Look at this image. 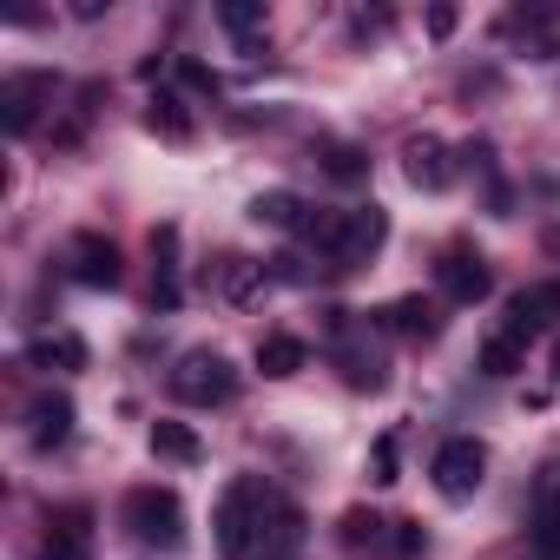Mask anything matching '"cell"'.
I'll return each mask as SVG.
<instances>
[{"mask_svg":"<svg viewBox=\"0 0 560 560\" xmlns=\"http://www.w3.org/2000/svg\"><path fill=\"white\" fill-rule=\"evenodd\" d=\"M521 370V343L514 337H488L481 343V376H514Z\"/></svg>","mask_w":560,"mask_h":560,"instance_id":"603a6c76","label":"cell"},{"mask_svg":"<svg viewBox=\"0 0 560 560\" xmlns=\"http://www.w3.org/2000/svg\"><path fill=\"white\" fill-rule=\"evenodd\" d=\"M126 527H132L139 547L172 553V547L185 540V501H178L172 488H132V494H126Z\"/></svg>","mask_w":560,"mask_h":560,"instance_id":"7a4b0ae2","label":"cell"},{"mask_svg":"<svg viewBox=\"0 0 560 560\" xmlns=\"http://www.w3.org/2000/svg\"><path fill=\"white\" fill-rule=\"evenodd\" d=\"M534 547L547 560H560V462H547L540 488H534Z\"/></svg>","mask_w":560,"mask_h":560,"instance_id":"4fadbf2b","label":"cell"},{"mask_svg":"<svg viewBox=\"0 0 560 560\" xmlns=\"http://www.w3.org/2000/svg\"><path fill=\"white\" fill-rule=\"evenodd\" d=\"M429 34L448 40V34H455V8H429Z\"/></svg>","mask_w":560,"mask_h":560,"instance_id":"83f0119b","label":"cell"},{"mask_svg":"<svg viewBox=\"0 0 560 560\" xmlns=\"http://www.w3.org/2000/svg\"><path fill=\"white\" fill-rule=\"evenodd\" d=\"M270 277H284V284H304V257H270Z\"/></svg>","mask_w":560,"mask_h":560,"instance_id":"4316f807","label":"cell"},{"mask_svg":"<svg viewBox=\"0 0 560 560\" xmlns=\"http://www.w3.org/2000/svg\"><path fill=\"white\" fill-rule=\"evenodd\" d=\"M435 284H442L448 304H481V298L494 291V277H488V264H481L475 250H448V257L435 264Z\"/></svg>","mask_w":560,"mask_h":560,"instance_id":"30bf717a","label":"cell"},{"mask_svg":"<svg viewBox=\"0 0 560 560\" xmlns=\"http://www.w3.org/2000/svg\"><path fill=\"white\" fill-rule=\"evenodd\" d=\"M231 389H237V370L218 350H185L172 363V396L191 409H218V402H231Z\"/></svg>","mask_w":560,"mask_h":560,"instance_id":"3957f363","label":"cell"},{"mask_svg":"<svg viewBox=\"0 0 560 560\" xmlns=\"http://www.w3.org/2000/svg\"><path fill=\"white\" fill-rule=\"evenodd\" d=\"M422 547H429V534H422V521H389V547H383L389 560H416Z\"/></svg>","mask_w":560,"mask_h":560,"instance_id":"d4e9b609","label":"cell"},{"mask_svg":"<svg viewBox=\"0 0 560 560\" xmlns=\"http://www.w3.org/2000/svg\"><path fill=\"white\" fill-rule=\"evenodd\" d=\"M553 324H560V284H527V291L508 298V330H501V337L534 343V337H547Z\"/></svg>","mask_w":560,"mask_h":560,"instance_id":"5b68a950","label":"cell"},{"mask_svg":"<svg viewBox=\"0 0 560 560\" xmlns=\"http://www.w3.org/2000/svg\"><path fill=\"white\" fill-rule=\"evenodd\" d=\"M376 324L396 330V337H429V330H435V311H429L422 298H396L389 311H376Z\"/></svg>","mask_w":560,"mask_h":560,"instance_id":"d6986e66","label":"cell"},{"mask_svg":"<svg viewBox=\"0 0 560 560\" xmlns=\"http://www.w3.org/2000/svg\"><path fill=\"white\" fill-rule=\"evenodd\" d=\"M47 100H54V73H14L8 86H0V126H8L14 139L34 132V119H40Z\"/></svg>","mask_w":560,"mask_h":560,"instance_id":"8992f818","label":"cell"},{"mask_svg":"<svg viewBox=\"0 0 560 560\" xmlns=\"http://www.w3.org/2000/svg\"><path fill=\"white\" fill-rule=\"evenodd\" d=\"M402 172H409V185H416V191H442V185L455 178V165H448V145H442L435 132H416V139H402Z\"/></svg>","mask_w":560,"mask_h":560,"instance_id":"8fae6325","label":"cell"},{"mask_svg":"<svg viewBox=\"0 0 560 560\" xmlns=\"http://www.w3.org/2000/svg\"><path fill=\"white\" fill-rule=\"evenodd\" d=\"M250 218H257V224H270V231H298V237H304V224H311V205H304L298 191H264V198L250 205Z\"/></svg>","mask_w":560,"mask_h":560,"instance_id":"e0dca14e","label":"cell"},{"mask_svg":"<svg viewBox=\"0 0 560 560\" xmlns=\"http://www.w3.org/2000/svg\"><path fill=\"white\" fill-rule=\"evenodd\" d=\"M264 521H270L264 481H257V475H237V481L218 494V508H211V540H218V553H224V560H250L257 540H264Z\"/></svg>","mask_w":560,"mask_h":560,"instance_id":"6da1fadb","label":"cell"},{"mask_svg":"<svg viewBox=\"0 0 560 560\" xmlns=\"http://www.w3.org/2000/svg\"><path fill=\"white\" fill-rule=\"evenodd\" d=\"M383 237H389V211H383V205H357V211H343L337 264H343V270H350V264H370V257L383 250Z\"/></svg>","mask_w":560,"mask_h":560,"instance_id":"9c48e42d","label":"cell"},{"mask_svg":"<svg viewBox=\"0 0 560 560\" xmlns=\"http://www.w3.org/2000/svg\"><path fill=\"white\" fill-rule=\"evenodd\" d=\"M317 159H324V172L343 178V185L363 178V152H357V145H337V139H330V145H317Z\"/></svg>","mask_w":560,"mask_h":560,"instance_id":"cb8c5ba5","label":"cell"},{"mask_svg":"<svg viewBox=\"0 0 560 560\" xmlns=\"http://www.w3.org/2000/svg\"><path fill=\"white\" fill-rule=\"evenodd\" d=\"M152 455H165V462L191 468V462H205V442H198V429H191V422L159 416V422H152Z\"/></svg>","mask_w":560,"mask_h":560,"instance_id":"2e32d148","label":"cell"},{"mask_svg":"<svg viewBox=\"0 0 560 560\" xmlns=\"http://www.w3.org/2000/svg\"><path fill=\"white\" fill-rule=\"evenodd\" d=\"M86 553H93V508H80V501L54 508V514H47V547H40V560H86Z\"/></svg>","mask_w":560,"mask_h":560,"instance_id":"52a82bcc","label":"cell"},{"mask_svg":"<svg viewBox=\"0 0 560 560\" xmlns=\"http://www.w3.org/2000/svg\"><path fill=\"white\" fill-rule=\"evenodd\" d=\"M185 80H191L198 93H218V80H211V67H198V60H185Z\"/></svg>","mask_w":560,"mask_h":560,"instance_id":"f1b7e54d","label":"cell"},{"mask_svg":"<svg viewBox=\"0 0 560 560\" xmlns=\"http://www.w3.org/2000/svg\"><path fill=\"white\" fill-rule=\"evenodd\" d=\"M337 534H343V547H389V521L383 514H370V508H350L343 521H337Z\"/></svg>","mask_w":560,"mask_h":560,"instance_id":"44dd1931","label":"cell"},{"mask_svg":"<svg viewBox=\"0 0 560 560\" xmlns=\"http://www.w3.org/2000/svg\"><path fill=\"white\" fill-rule=\"evenodd\" d=\"M67 435H73V396H60V389L34 396L27 402V442L34 448H60Z\"/></svg>","mask_w":560,"mask_h":560,"instance_id":"7c38bea8","label":"cell"},{"mask_svg":"<svg viewBox=\"0 0 560 560\" xmlns=\"http://www.w3.org/2000/svg\"><path fill=\"white\" fill-rule=\"evenodd\" d=\"M429 475H435V494H442V501H468V494L488 481V448H481L475 435H448V442L435 448Z\"/></svg>","mask_w":560,"mask_h":560,"instance_id":"277c9868","label":"cell"},{"mask_svg":"<svg viewBox=\"0 0 560 560\" xmlns=\"http://www.w3.org/2000/svg\"><path fill=\"white\" fill-rule=\"evenodd\" d=\"M27 363H34V370H86V343H80L73 330H54V337H40V343L27 350Z\"/></svg>","mask_w":560,"mask_h":560,"instance_id":"ac0fdd59","label":"cell"},{"mask_svg":"<svg viewBox=\"0 0 560 560\" xmlns=\"http://www.w3.org/2000/svg\"><path fill=\"white\" fill-rule=\"evenodd\" d=\"M218 21H224V34H231V40H244V47H250V40L264 34V21H270V14L257 8V0H224Z\"/></svg>","mask_w":560,"mask_h":560,"instance_id":"7402d4cb","label":"cell"},{"mask_svg":"<svg viewBox=\"0 0 560 560\" xmlns=\"http://www.w3.org/2000/svg\"><path fill=\"white\" fill-rule=\"evenodd\" d=\"M370 481H376V488L402 481V475H396V435H376V448H370Z\"/></svg>","mask_w":560,"mask_h":560,"instance_id":"484cf974","label":"cell"},{"mask_svg":"<svg viewBox=\"0 0 560 560\" xmlns=\"http://www.w3.org/2000/svg\"><path fill=\"white\" fill-rule=\"evenodd\" d=\"M145 126L152 132H165V139H191V113H185V100L178 93H152V106H145Z\"/></svg>","mask_w":560,"mask_h":560,"instance_id":"ffe728a7","label":"cell"},{"mask_svg":"<svg viewBox=\"0 0 560 560\" xmlns=\"http://www.w3.org/2000/svg\"><path fill=\"white\" fill-rule=\"evenodd\" d=\"M211 277H218V298L224 304H250L264 291V264H250V257H218Z\"/></svg>","mask_w":560,"mask_h":560,"instance_id":"9a60e30c","label":"cell"},{"mask_svg":"<svg viewBox=\"0 0 560 560\" xmlns=\"http://www.w3.org/2000/svg\"><path fill=\"white\" fill-rule=\"evenodd\" d=\"M73 277H80V284L86 291H119V244L113 237H100V231H80L73 237Z\"/></svg>","mask_w":560,"mask_h":560,"instance_id":"ba28073f","label":"cell"},{"mask_svg":"<svg viewBox=\"0 0 560 560\" xmlns=\"http://www.w3.org/2000/svg\"><path fill=\"white\" fill-rule=\"evenodd\" d=\"M304 363H311V343H304V337H284V330H277V337H264V343H257V370H264L270 383L298 376Z\"/></svg>","mask_w":560,"mask_h":560,"instance_id":"5bb4252c","label":"cell"}]
</instances>
